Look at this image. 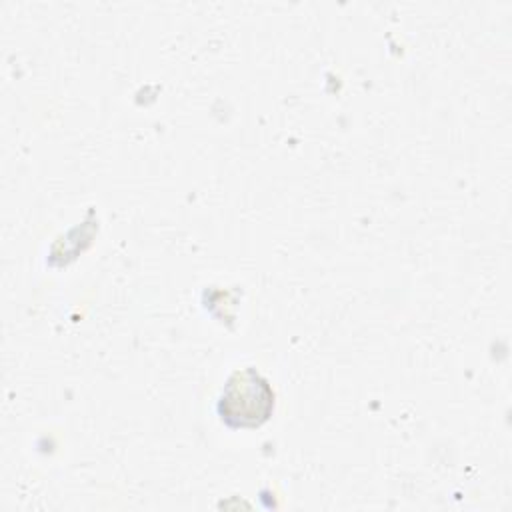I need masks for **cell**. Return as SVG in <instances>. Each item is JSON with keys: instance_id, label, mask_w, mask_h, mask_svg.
<instances>
[{"instance_id": "cell-1", "label": "cell", "mask_w": 512, "mask_h": 512, "mask_svg": "<svg viewBox=\"0 0 512 512\" xmlns=\"http://www.w3.org/2000/svg\"><path fill=\"white\" fill-rule=\"evenodd\" d=\"M274 396L254 370L236 372L220 398V414L232 426H254L268 418Z\"/></svg>"}]
</instances>
